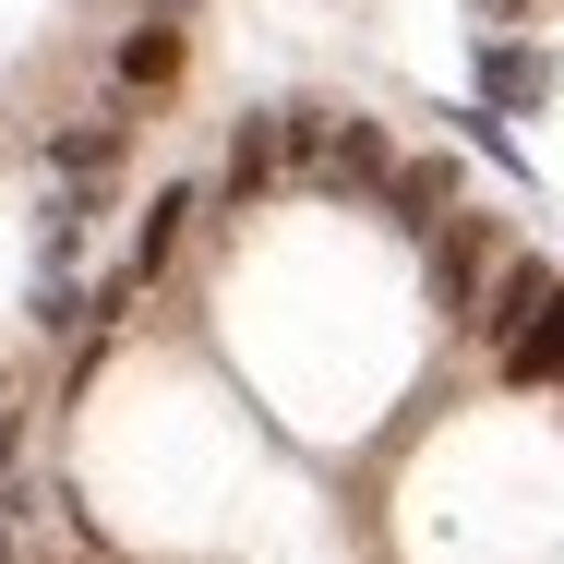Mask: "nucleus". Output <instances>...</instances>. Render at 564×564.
Segmentation results:
<instances>
[{
  "instance_id": "1",
  "label": "nucleus",
  "mask_w": 564,
  "mask_h": 564,
  "mask_svg": "<svg viewBox=\"0 0 564 564\" xmlns=\"http://www.w3.org/2000/svg\"><path fill=\"white\" fill-rule=\"evenodd\" d=\"M480 276H492V228H480V217H445V228H433V301H445L456 325L480 313Z\"/></svg>"
},
{
  "instance_id": "2",
  "label": "nucleus",
  "mask_w": 564,
  "mask_h": 564,
  "mask_svg": "<svg viewBox=\"0 0 564 564\" xmlns=\"http://www.w3.org/2000/svg\"><path fill=\"white\" fill-rule=\"evenodd\" d=\"M384 217L433 240V228L456 217V156H409V169H384Z\"/></svg>"
},
{
  "instance_id": "3",
  "label": "nucleus",
  "mask_w": 564,
  "mask_h": 564,
  "mask_svg": "<svg viewBox=\"0 0 564 564\" xmlns=\"http://www.w3.org/2000/svg\"><path fill=\"white\" fill-rule=\"evenodd\" d=\"M553 372H564V276L529 301V325L505 337V384H553Z\"/></svg>"
},
{
  "instance_id": "4",
  "label": "nucleus",
  "mask_w": 564,
  "mask_h": 564,
  "mask_svg": "<svg viewBox=\"0 0 564 564\" xmlns=\"http://www.w3.org/2000/svg\"><path fill=\"white\" fill-rule=\"evenodd\" d=\"M480 97H492V109H541V97H553V48H505V36H492V48H480Z\"/></svg>"
},
{
  "instance_id": "5",
  "label": "nucleus",
  "mask_w": 564,
  "mask_h": 564,
  "mask_svg": "<svg viewBox=\"0 0 564 564\" xmlns=\"http://www.w3.org/2000/svg\"><path fill=\"white\" fill-rule=\"evenodd\" d=\"M384 169H397V156H384V132H372V120H325V181H372V193H384Z\"/></svg>"
},
{
  "instance_id": "6",
  "label": "nucleus",
  "mask_w": 564,
  "mask_h": 564,
  "mask_svg": "<svg viewBox=\"0 0 564 564\" xmlns=\"http://www.w3.org/2000/svg\"><path fill=\"white\" fill-rule=\"evenodd\" d=\"M541 289H553V276H541V264H529V252H517V264H505V276H492V301H480V313H468V325H480V337L505 348V337H517V325H529V301H541Z\"/></svg>"
},
{
  "instance_id": "7",
  "label": "nucleus",
  "mask_w": 564,
  "mask_h": 564,
  "mask_svg": "<svg viewBox=\"0 0 564 564\" xmlns=\"http://www.w3.org/2000/svg\"><path fill=\"white\" fill-rule=\"evenodd\" d=\"M264 181H276V109H252V120H240V132H228V193L252 205Z\"/></svg>"
},
{
  "instance_id": "8",
  "label": "nucleus",
  "mask_w": 564,
  "mask_h": 564,
  "mask_svg": "<svg viewBox=\"0 0 564 564\" xmlns=\"http://www.w3.org/2000/svg\"><path fill=\"white\" fill-rule=\"evenodd\" d=\"M181 217H193V193H156V205H144V240H132V276H156V264L181 252Z\"/></svg>"
},
{
  "instance_id": "9",
  "label": "nucleus",
  "mask_w": 564,
  "mask_h": 564,
  "mask_svg": "<svg viewBox=\"0 0 564 564\" xmlns=\"http://www.w3.org/2000/svg\"><path fill=\"white\" fill-rule=\"evenodd\" d=\"M48 156H61L73 181H97V169H120V120H85V132H61Z\"/></svg>"
},
{
  "instance_id": "10",
  "label": "nucleus",
  "mask_w": 564,
  "mask_h": 564,
  "mask_svg": "<svg viewBox=\"0 0 564 564\" xmlns=\"http://www.w3.org/2000/svg\"><path fill=\"white\" fill-rule=\"evenodd\" d=\"M169 73H181V36H169V24H144V36L120 48V85H169Z\"/></svg>"
},
{
  "instance_id": "11",
  "label": "nucleus",
  "mask_w": 564,
  "mask_h": 564,
  "mask_svg": "<svg viewBox=\"0 0 564 564\" xmlns=\"http://www.w3.org/2000/svg\"><path fill=\"white\" fill-rule=\"evenodd\" d=\"M492 12H529V0H492Z\"/></svg>"
}]
</instances>
